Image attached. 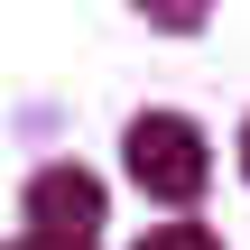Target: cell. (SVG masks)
Listing matches in <instances>:
<instances>
[{
	"instance_id": "cell-5",
	"label": "cell",
	"mask_w": 250,
	"mask_h": 250,
	"mask_svg": "<svg viewBox=\"0 0 250 250\" xmlns=\"http://www.w3.org/2000/svg\"><path fill=\"white\" fill-rule=\"evenodd\" d=\"M9 250H65V241H28V232H19V241H9Z\"/></svg>"
},
{
	"instance_id": "cell-2",
	"label": "cell",
	"mask_w": 250,
	"mask_h": 250,
	"mask_svg": "<svg viewBox=\"0 0 250 250\" xmlns=\"http://www.w3.org/2000/svg\"><path fill=\"white\" fill-rule=\"evenodd\" d=\"M19 223H28V241L93 250V241H102V176H93V167H74V158L37 167V176H28V195H19Z\"/></svg>"
},
{
	"instance_id": "cell-1",
	"label": "cell",
	"mask_w": 250,
	"mask_h": 250,
	"mask_svg": "<svg viewBox=\"0 0 250 250\" xmlns=\"http://www.w3.org/2000/svg\"><path fill=\"white\" fill-rule=\"evenodd\" d=\"M121 148H130V176H139L148 204H195L204 176H213V148H204V130L186 111H139L121 130Z\"/></svg>"
},
{
	"instance_id": "cell-7",
	"label": "cell",
	"mask_w": 250,
	"mask_h": 250,
	"mask_svg": "<svg viewBox=\"0 0 250 250\" xmlns=\"http://www.w3.org/2000/svg\"><path fill=\"white\" fill-rule=\"evenodd\" d=\"M0 250H9V241H0Z\"/></svg>"
},
{
	"instance_id": "cell-6",
	"label": "cell",
	"mask_w": 250,
	"mask_h": 250,
	"mask_svg": "<svg viewBox=\"0 0 250 250\" xmlns=\"http://www.w3.org/2000/svg\"><path fill=\"white\" fill-rule=\"evenodd\" d=\"M241 176H250V130H241Z\"/></svg>"
},
{
	"instance_id": "cell-4",
	"label": "cell",
	"mask_w": 250,
	"mask_h": 250,
	"mask_svg": "<svg viewBox=\"0 0 250 250\" xmlns=\"http://www.w3.org/2000/svg\"><path fill=\"white\" fill-rule=\"evenodd\" d=\"M139 250H223V241H213L204 223H158V232H148Z\"/></svg>"
},
{
	"instance_id": "cell-3",
	"label": "cell",
	"mask_w": 250,
	"mask_h": 250,
	"mask_svg": "<svg viewBox=\"0 0 250 250\" xmlns=\"http://www.w3.org/2000/svg\"><path fill=\"white\" fill-rule=\"evenodd\" d=\"M130 9H139L148 28H176V37H186V28H204V9H213V0H130Z\"/></svg>"
}]
</instances>
